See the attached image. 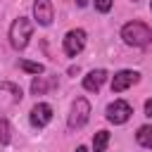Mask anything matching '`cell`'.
Listing matches in <instances>:
<instances>
[{
  "label": "cell",
  "instance_id": "1",
  "mask_svg": "<svg viewBox=\"0 0 152 152\" xmlns=\"http://www.w3.org/2000/svg\"><path fill=\"white\" fill-rule=\"evenodd\" d=\"M121 38H124L126 45L145 48V45H150V40H152V31H150V26L142 24V21H128V24L121 28Z\"/></svg>",
  "mask_w": 152,
  "mask_h": 152
},
{
  "label": "cell",
  "instance_id": "2",
  "mask_svg": "<svg viewBox=\"0 0 152 152\" xmlns=\"http://www.w3.org/2000/svg\"><path fill=\"white\" fill-rule=\"evenodd\" d=\"M31 36H33V21L28 17H19V19L12 21V26H10V43H12V48L24 50L28 45Z\"/></svg>",
  "mask_w": 152,
  "mask_h": 152
},
{
  "label": "cell",
  "instance_id": "3",
  "mask_svg": "<svg viewBox=\"0 0 152 152\" xmlns=\"http://www.w3.org/2000/svg\"><path fill=\"white\" fill-rule=\"evenodd\" d=\"M88 119H90V102H88L86 97L74 100L71 112H69V119H66L69 128H81V126L88 124Z\"/></svg>",
  "mask_w": 152,
  "mask_h": 152
},
{
  "label": "cell",
  "instance_id": "4",
  "mask_svg": "<svg viewBox=\"0 0 152 152\" xmlns=\"http://www.w3.org/2000/svg\"><path fill=\"white\" fill-rule=\"evenodd\" d=\"M131 114H133V109L124 100H114L112 104H107V121L109 124H116V126L119 124H126L131 119Z\"/></svg>",
  "mask_w": 152,
  "mask_h": 152
},
{
  "label": "cell",
  "instance_id": "5",
  "mask_svg": "<svg viewBox=\"0 0 152 152\" xmlns=\"http://www.w3.org/2000/svg\"><path fill=\"white\" fill-rule=\"evenodd\" d=\"M83 48H86V31L83 28H71L64 36V52L69 57H76Z\"/></svg>",
  "mask_w": 152,
  "mask_h": 152
},
{
  "label": "cell",
  "instance_id": "6",
  "mask_svg": "<svg viewBox=\"0 0 152 152\" xmlns=\"http://www.w3.org/2000/svg\"><path fill=\"white\" fill-rule=\"evenodd\" d=\"M140 81V74L138 71H131V69H121L114 74L112 78V93H124L126 88H131L133 83Z\"/></svg>",
  "mask_w": 152,
  "mask_h": 152
},
{
  "label": "cell",
  "instance_id": "7",
  "mask_svg": "<svg viewBox=\"0 0 152 152\" xmlns=\"http://www.w3.org/2000/svg\"><path fill=\"white\" fill-rule=\"evenodd\" d=\"M33 17L40 26H50L55 19V10H52V0H36L33 2Z\"/></svg>",
  "mask_w": 152,
  "mask_h": 152
},
{
  "label": "cell",
  "instance_id": "8",
  "mask_svg": "<svg viewBox=\"0 0 152 152\" xmlns=\"http://www.w3.org/2000/svg\"><path fill=\"white\" fill-rule=\"evenodd\" d=\"M52 121V107L48 104V102H38L33 109H31V124L36 126V128H43V126H48Z\"/></svg>",
  "mask_w": 152,
  "mask_h": 152
},
{
  "label": "cell",
  "instance_id": "9",
  "mask_svg": "<svg viewBox=\"0 0 152 152\" xmlns=\"http://www.w3.org/2000/svg\"><path fill=\"white\" fill-rule=\"evenodd\" d=\"M104 81H107V71H104V69H93V71L83 78V88L90 90V93H97Z\"/></svg>",
  "mask_w": 152,
  "mask_h": 152
},
{
  "label": "cell",
  "instance_id": "10",
  "mask_svg": "<svg viewBox=\"0 0 152 152\" xmlns=\"http://www.w3.org/2000/svg\"><path fill=\"white\" fill-rule=\"evenodd\" d=\"M135 140H138L142 147L152 150V126H140L138 133H135Z\"/></svg>",
  "mask_w": 152,
  "mask_h": 152
},
{
  "label": "cell",
  "instance_id": "11",
  "mask_svg": "<svg viewBox=\"0 0 152 152\" xmlns=\"http://www.w3.org/2000/svg\"><path fill=\"white\" fill-rule=\"evenodd\" d=\"M107 142H109V133H107V131H97L95 138H93V150H95V152H104Z\"/></svg>",
  "mask_w": 152,
  "mask_h": 152
},
{
  "label": "cell",
  "instance_id": "12",
  "mask_svg": "<svg viewBox=\"0 0 152 152\" xmlns=\"http://www.w3.org/2000/svg\"><path fill=\"white\" fill-rule=\"evenodd\" d=\"M19 69H24V71H28V74H43V71H45V66H43L40 62H28V59H21V62H19Z\"/></svg>",
  "mask_w": 152,
  "mask_h": 152
},
{
  "label": "cell",
  "instance_id": "13",
  "mask_svg": "<svg viewBox=\"0 0 152 152\" xmlns=\"http://www.w3.org/2000/svg\"><path fill=\"white\" fill-rule=\"evenodd\" d=\"M12 140V131H10V121L0 119V145H10Z\"/></svg>",
  "mask_w": 152,
  "mask_h": 152
},
{
  "label": "cell",
  "instance_id": "14",
  "mask_svg": "<svg viewBox=\"0 0 152 152\" xmlns=\"http://www.w3.org/2000/svg\"><path fill=\"white\" fill-rule=\"evenodd\" d=\"M45 90H48V83H45V78H43V76L33 78V83H31V93H33V95H43Z\"/></svg>",
  "mask_w": 152,
  "mask_h": 152
},
{
  "label": "cell",
  "instance_id": "15",
  "mask_svg": "<svg viewBox=\"0 0 152 152\" xmlns=\"http://www.w3.org/2000/svg\"><path fill=\"white\" fill-rule=\"evenodd\" d=\"M0 88H2V90H10V93L14 95V100H21V97H24V93H21V88H19L17 83H10V81H5V83H0Z\"/></svg>",
  "mask_w": 152,
  "mask_h": 152
},
{
  "label": "cell",
  "instance_id": "16",
  "mask_svg": "<svg viewBox=\"0 0 152 152\" xmlns=\"http://www.w3.org/2000/svg\"><path fill=\"white\" fill-rule=\"evenodd\" d=\"M95 10L97 12H109L112 10V0H95Z\"/></svg>",
  "mask_w": 152,
  "mask_h": 152
},
{
  "label": "cell",
  "instance_id": "17",
  "mask_svg": "<svg viewBox=\"0 0 152 152\" xmlns=\"http://www.w3.org/2000/svg\"><path fill=\"white\" fill-rule=\"evenodd\" d=\"M145 116H152V100L145 102Z\"/></svg>",
  "mask_w": 152,
  "mask_h": 152
},
{
  "label": "cell",
  "instance_id": "18",
  "mask_svg": "<svg viewBox=\"0 0 152 152\" xmlns=\"http://www.w3.org/2000/svg\"><path fill=\"white\" fill-rule=\"evenodd\" d=\"M74 2H76L78 7H86V5H88V0H74Z\"/></svg>",
  "mask_w": 152,
  "mask_h": 152
},
{
  "label": "cell",
  "instance_id": "19",
  "mask_svg": "<svg viewBox=\"0 0 152 152\" xmlns=\"http://www.w3.org/2000/svg\"><path fill=\"white\" fill-rule=\"evenodd\" d=\"M74 152H88V150H86V147H83V145H78V147H76V150H74Z\"/></svg>",
  "mask_w": 152,
  "mask_h": 152
},
{
  "label": "cell",
  "instance_id": "20",
  "mask_svg": "<svg viewBox=\"0 0 152 152\" xmlns=\"http://www.w3.org/2000/svg\"><path fill=\"white\" fill-rule=\"evenodd\" d=\"M133 2H135V0H133Z\"/></svg>",
  "mask_w": 152,
  "mask_h": 152
}]
</instances>
